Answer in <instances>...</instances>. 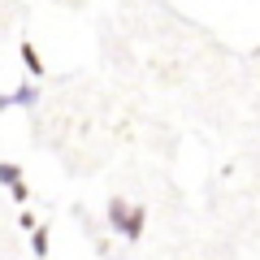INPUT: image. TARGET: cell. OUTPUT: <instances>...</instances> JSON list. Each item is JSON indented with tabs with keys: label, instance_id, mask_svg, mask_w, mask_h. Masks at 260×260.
I'll return each instance as SVG.
<instances>
[{
	"label": "cell",
	"instance_id": "4",
	"mask_svg": "<svg viewBox=\"0 0 260 260\" xmlns=\"http://www.w3.org/2000/svg\"><path fill=\"white\" fill-rule=\"evenodd\" d=\"M18 52H22V65H26V74H30V78H44V56H39V48L22 39Z\"/></svg>",
	"mask_w": 260,
	"mask_h": 260
},
{
	"label": "cell",
	"instance_id": "1",
	"mask_svg": "<svg viewBox=\"0 0 260 260\" xmlns=\"http://www.w3.org/2000/svg\"><path fill=\"white\" fill-rule=\"evenodd\" d=\"M109 225L126 243H139L143 239V225H148V213H143V204H126L121 195H113V200H109Z\"/></svg>",
	"mask_w": 260,
	"mask_h": 260
},
{
	"label": "cell",
	"instance_id": "2",
	"mask_svg": "<svg viewBox=\"0 0 260 260\" xmlns=\"http://www.w3.org/2000/svg\"><path fill=\"white\" fill-rule=\"evenodd\" d=\"M0 182L9 186V195L18 200V204H26V200H30V186H26L22 165H13V160H0Z\"/></svg>",
	"mask_w": 260,
	"mask_h": 260
},
{
	"label": "cell",
	"instance_id": "3",
	"mask_svg": "<svg viewBox=\"0 0 260 260\" xmlns=\"http://www.w3.org/2000/svg\"><path fill=\"white\" fill-rule=\"evenodd\" d=\"M39 100V87L35 83H22L18 91H9V95H0V113L5 109H13V104H22V109H30V104Z\"/></svg>",
	"mask_w": 260,
	"mask_h": 260
},
{
	"label": "cell",
	"instance_id": "5",
	"mask_svg": "<svg viewBox=\"0 0 260 260\" xmlns=\"http://www.w3.org/2000/svg\"><path fill=\"white\" fill-rule=\"evenodd\" d=\"M48 243H52V230H48V225H35V230H30V251H35V256H48Z\"/></svg>",
	"mask_w": 260,
	"mask_h": 260
}]
</instances>
